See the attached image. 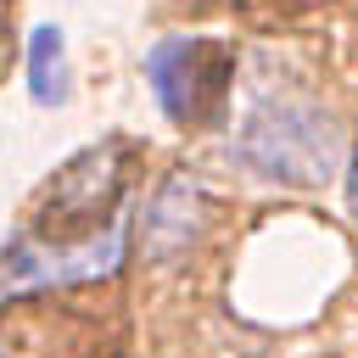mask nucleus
I'll return each mask as SVG.
<instances>
[{
	"label": "nucleus",
	"instance_id": "obj_1",
	"mask_svg": "<svg viewBox=\"0 0 358 358\" xmlns=\"http://www.w3.org/2000/svg\"><path fill=\"white\" fill-rule=\"evenodd\" d=\"M229 157L268 185L319 190L336 179V168L347 157V134L319 95H308L296 84H257L241 101Z\"/></svg>",
	"mask_w": 358,
	"mask_h": 358
},
{
	"label": "nucleus",
	"instance_id": "obj_2",
	"mask_svg": "<svg viewBox=\"0 0 358 358\" xmlns=\"http://www.w3.org/2000/svg\"><path fill=\"white\" fill-rule=\"evenodd\" d=\"M129 257V224H101L90 241H17L0 252V302L34 296V291H62V285H90L117 274Z\"/></svg>",
	"mask_w": 358,
	"mask_h": 358
},
{
	"label": "nucleus",
	"instance_id": "obj_3",
	"mask_svg": "<svg viewBox=\"0 0 358 358\" xmlns=\"http://www.w3.org/2000/svg\"><path fill=\"white\" fill-rule=\"evenodd\" d=\"M145 78H151L157 112L179 129H196L224 106L229 50L218 39H157L145 50Z\"/></svg>",
	"mask_w": 358,
	"mask_h": 358
},
{
	"label": "nucleus",
	"instance_id": "obj_4",
	"mask_svg": "<svg viewBox=\"0 0 358 358\" xmlns=\"http://www.w3.org/2000/svg\"><path fill=\"white\" fill-rule=\"evenodd\" d=\"M207 229V190L190 179V173H173L157 196H151V213H145V252L162 263V257H179L201 241Z\"/></svg>",
	"mask_w": 358,
	"mask_h": 358
},
{
	"label": "nucleus",
	"instance_id": "obj_5",
	"mask_svg": "<svg viewBox=\"0 0 358 358\" xmlns=\"http://www.w3.org/2000/svg\"><path fill=\"white\" fill-rule=\"evenodd\" d=\"M28 95L39 106H67L73 95V73H67V34L56 22H39L28 34Z\"/></svg>",
	"mask_w": 358,
	"mask_h": 358
},
{
	"label": "nucleus",
	"instance_id": "obj_6",
	"mask_svg": "<svg viewBox=\"0 0 358 358\" xmlns=\"http://www.w3.org/2000/svg\"><path fill=\"white\" fill-rule=\"evenodd\" d=\"M347 207H352V218H358V151H352V173H347Z\"/></svg>",
	"mask_w": 358,
	"mask_h": 358
},
{
	"label": "nucleus",
	"instance_id": "obj_7",
	"mask_svg": "<svg viewBox=\"0 0 358 358\" xmlns=\"http://www.w3.org/2000/svg\"><path fill=\"white\" fill-rule=\"evenodd\" d=\"M0 358H6V352H0Z\"/></svg>",
	"mask_w": 358,
	"mask_h": 358
}]
</instances>
